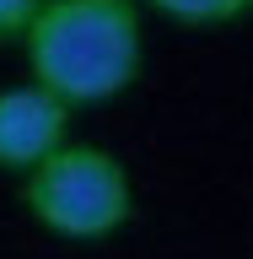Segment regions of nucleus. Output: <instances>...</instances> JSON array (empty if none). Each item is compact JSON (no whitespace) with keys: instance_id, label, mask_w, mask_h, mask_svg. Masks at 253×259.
<instances>
[{"instance_id":"f257e3e1","label":"nucleus","mask_w":253,"mask_h":259,"mask_svg":"<svg viewBox=\"0 0 253 259\" xmlns=\"http://www.w3.org/2000/svg\"><path fill=\"white\" fill-rule=\"evenodd\" d=\"M22 49L32 81L60 92L70 108L113 103L145 65L140 0H43Z\"/></svg>"},{"instance_id":"f03ea898","label":"nucleus","mask_w":253,"mask_h":259,"mask_svg":"<svg viewBox=\"0 0 253 259\" xmlns=\"http://www.w3.org/2000/svg\"><path fill=\"white\" fill-rule=\"evenodd\" d=\"M22 205L43 232H54L65 243H103L129 222L135 184L113 151L65 141L54 157H43L22 178Z\"/></svg>"},{"instance_id":"7ed1b4c3","label":"nucleus","mask_w":253,"mask_h":259,"mask_svg":"<svg viewBox=\"0 0 253 259\" xmlns=\"http://www.w3.org/2000/svg\"><path fill=\"white\" fill-rule=\"evenodd\" d=\"M70 113L76 108L43 81L0 87V173L27 178L43 157H54L70 141Z\"/></svg>"},{"instance_id":"20e7f679","label":"nucleus","mask_w":253,"mask_h":259,"mask_svg":"<svg viewBox=\"0 0 253 259\" xmlns=\"http://www.w3.org/2000/svg\"><path fill=\"white\" fill-rule=\"evenodd\" d=\"M140 6H151L178 27H232V22L253 16V0H140Z\"/></svg>"},{"instance_id":"39448f33","label":"nucleus","mask_w":253,"mask_h":259,"mask_svg":"<svg viewBox=\"0 0 253 259\" xmlns=\"http://www.w3.org/2000/svg\"><path fill=\"white\" fill-rule=\"evenodd\" d=\"M43 0H0V44H16L27 38V27L38 22Z\"/></svg>"}]
</instances>
